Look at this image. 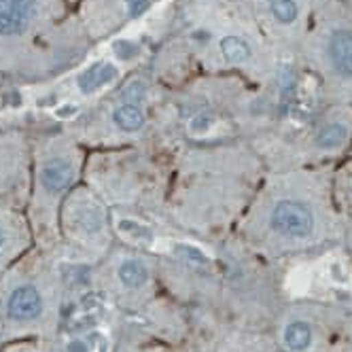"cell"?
<instances>
[{"label":"cell","instance_id":"1","mask_svg":"<svg viewBox=\"0 0 352 352\" xmlns=\"http://www.w3.org/2000/svg\"><path fill=\"white\" fill-rule=\"evenodd\" d=\"M272 228L289 238H308L314 228L312 212L291 199L278 202L272 212Z\"/></svg>","mask_w":352,"mask_h":352},{"label":"cell","instance_id":"2","mask_svg":"<svg viewBox=\"0 0 352 352\" xmlns=\"http://www.w3.org/2000/svg\"><path fill=\"white\" fill-rule=\"evenodd\" d=\"M43 312V295L34 285H19L7 299V316L15 322H28Z\"/></svg>","mask_w":352,"mask_h":352},{"label":"cell","instance_id":"3","mask_svg":"<svg viewBox=\"0 0 352 352\" xmlns=\"http://www.w3.org/2000/svg\"><path fill=\"white\" fill-rule=\"evenodd\" d=\"M34 15V0H0V36L23 32Z\"/></svg>","mask_w":352,"mask_h":352},{"label":"cell","instance_id":"4","mask_svg":"<svg viewBox=\"0 0 352 352\" xmlns=\"http://www.w3.org/2000/svg\"><path fill=\"white\" fill-rule=\"evenodd\" d=\"M72 164L66 160H49L41 168V183L47 191H62L70 185L72 181Z\"/></svg>","mask_w":352,"mask_h":352},{"label":"cell","instance_id":"5","mask_svg":"<svg viewBox=\"0 0 352 352\" xmlns=\"http://www.w3.org/2000/svg\"><path fill=\"white\" fill-rule=\"evenodd\" d=\"M329 56L333 66L344 74L352 77V34L350 32H336L329 41Z\"/></svg>","mask_w":352,"mask_h":352},{"label":"cell","instance_id":"6","mask_svg":"<svg viewBox=\"0 0 352 352\" xmlns=\"http://www.w3.org/2000/svg\"><path fill=\"white\" fill-rule=\"evenodd\" d=\"M117 77V68L109 62H96L79 77V87L83 94H91L100 87H104Z\"/></svg>","mask_w":352,"mask_h":352},{"label":"cell","instance_id":"7","mask_svg":"<svg viewBox=\"0 0 352 352\" xmlns=\"http://www.w3.org/2000/svg\"><path fill=\"white\" fill-rule=\"evenodd\" d=\"M119 274V280L128 287V289H138L146 283L148 278V270L142 261L138 259H128V261H123L117 270Z\"/></svg>","mask_w":352,"mask_h":352},{"label":"cell","instance_id":"8","mask_svg":"<svg viewBox=\"0 0 352 352\" xmlns=\"http://www.w3.org/2000/svg\"><path fill=\"white\" fill-rule=\"evenodd\" d=\"M113 117H115V123L125 132H136L142 128V123H144V115L138 109V104H130V102H125L119 109H115Z\"/></svg>","mask_w":352,"mask_h":352},{"label":"cell","instance_id":"9","mask_svg":"<svg viewBox=\"0 0 352 352\" xmlns=\"http://www.w3.org/2000/svg\"><path fill=\"white\" fill-rule=\"evenodd\" d=\"M74 223H77V228L85 234H98L104 225V217H102V212H100V208L85 206L77 212Z\"/></svg>","mask_w":352,"mask_h":352},{"label":"cell","instance_id":"10","mask_svg":"<svg viewBox=\"0 0 352 352\" xmlns=\"http://www.w3.org/2000/svg\"><path fill=\"white\" fill-rule=\"evenodd\" d=\"M312 340L310 324L306 322H291L285 331V342L291 350H304Z\"/></svg>","mask_w":352,"mask_h":352},{"label":"cell","instance_id":"11","mask_svg":"<svg viewBox=\"0 0 352 352\" xmlns=\"http://www.w3.org/2000/svg\"><path fill=\"white\" fill-rule=\"evenodd\" d=\"M221 52L230 62H244L250 56V47L240 36H225L221 41Z\"/></svg>","mask_w":352,"mask_h":352},{"label":"cell","instance_id":"12","mask_svg":"<svg viewBox=\"0 0 352 352\" xmlns=\"http://www.w3.org/2000/svg\"><path fill=\"white\" fill-rule=\"evenodd\" d=\"M348 136V130L344 123H329L316 134V144L322 148H329V146H338L344 142V138Z\"/></svg>","mask_w":352,"mask_h":352},{"label":"cell","instance_id":"13","mask_svg":"<svg viewBox=\"0 0 352 352\" xmlns=\"http://www.w3.org/2000/svg\"><path fill=\"white\" fill-rule=\"evenodd\" d=\"M119 232L130 238V240H136V242H151L153 240V234L148 232V228H144V225L132 221V219H121L119 221Z\"/></svg>","mask_w":352,"mask_h":352},{"label":"cell","instance_id":"14","mask_svg":"<svg viewBox=\"0 0 352 352\" xmlns=\"http://www.w3.org/2000/svg\"><path fill=\"white\" fill-rule=\"evenodd\" d=\"M270 7L274 17L283 21V23H291L297 17V5L295 0H270Z\"/></svg>","mask_w":352,"mask_h":352},{"label":"cell","instance_id":"15","mask_svg":"<svg viewBox=\"0 0 352 352\" xmlns=\"http://www.w3.org/2000/svg\"><path fill=\"white\" fill-rule=\"evenodd\" d=\"M142 98H144V83L142 81H132L128 87L123 89V100H125V102L138 104Z\"/></svg>","mask_w":352,"mask_h":352},{"label":"cell","instance_id":"16","mask_svg":"<svg viewBox=\"0 0 352 352\" xmlns=\"http://www.w3.org/2000/svg\"><path fill=\"white\" fill-rule=\"evenodd\" d=\"M115 54H117L119 58H123V60H130V58H134V56L138 54V49H136V45H132L130 41H117V43H115Z\"/></svg>","mask_w":352,"mask_h":352},{"label":"cell","instance_id":"17","mask_svg":"<svg viewBox=\"0 0 352 352\" xmlns=\"http://www.w3.org/2000/svg\"><path fill=\"white\" fill-rule=\"evenodd\" d=\"M176 253L185 255L187 259H195L197 263H206V257H204V253H202V250H197V248H191V246H187V244H181V246H176Z\"/></svg>","mask_w":352,"mask_h":352},{"label":"cell","instance_id":"18","mask_svg":"<svg viewBox=\"0 0 352 352\" xmlns=\"http://www.w3.org/2000/svg\"><path fill=\"white\" fill-rule=\"evenodd\" d=\"M208 125H210V119H208L206 115L195 117V119L191 121V132H193V134H202V132L208 130Z\"/></svg>","mask_w":352,"mask_h":352},{"label":"cell","instance_id":"19","mask_svg":"<svg viewBox=\"0 0 352 352\" xmlns=\"http://www.w3.org/2000/svg\"><path fill=\"white\" fill-rule=\"evenodd\" d=\"M125 3H128V7H130V13H132V15H140V13L148 7L151 0H125Z\"/></svg>","mask_w":352,"mask_h":352},{"label":"cell","instance_id":"20","mask_svg":"<svg viewBox=\"0 0 352 352\" xmlns=\"http://www.w3.org/2000/svg\"><path fill=\"white\" fill-rule=\"evenodd\" d=\"M74 115H77V104H64V107L56 109V117H60V119H68Z\"/></svg>","mask_w":352,"mask_h":352},{"label":"cell","instance_id":"21","mask_svg":"<svg viewBox=\"0 0 352 352\" xmlns=\"http://www.w3.org/2000/svg\"><path fill=\"white\" fill-rule=\"evenodd\" d=\"M5 242H7V238H5V232H3V228H0V253H3Z\"/></svg>","mask_w":352,"mask_h":352}]
</instances>
